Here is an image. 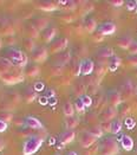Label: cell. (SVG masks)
<instances>
[{
	"label": "cell",
	"mask_w": 137,
	"mask_h": 155,
	"mask_svg": "<svg viewBox=\"0 0 137 155\" xmlns=\"http://www.w3.org/2000/svg\"><path fill=\"white\" fill-rule=\"evenodd\" d=\"M5 58H7L8 61L12 62V64L14 66H26L27 65V56H26L24 52L19 49H15V48H8L6 49L4 52V56Z\"/></svg>",
	"instance_id": "1"
},
{
	"label": "cell",
	"mask_w": 137,
	"mask_h": 155,
	"mask_svg": "<svg viewBox=\"0 0 137 155\" xmlns=\"http://www.w3.org/2000/svg\"><path fill=\"white\" fill-rule=\"evenodd\" d=\"M119 153V144L115 137H104L99 143L100 155H116Z\"/></svg>",
	"instance_id": "2"
},
{
	"label": "cell",
	"mask_w": 137,
	"mask_h": 155,
	"mask_svg": "<svg viewBox=\"0 0 137 155\" xmlns=\"http://www.w3.org/2000/svg\"><path fill=\"white\" fill-rule=\"evenodd\" d=\"M43 143V139L38 135H32L30 137H27L24 146H23V153L24 155H32L37 152L38 149L40 148Z\"/></svg>",
	"instance_id": "3"
},
{
	"label": "cell",
	"mask_w": 137,
	"mask_h": 155,
	"mask_svg": "<svg viewBox=\"0 0 137 155\" xmlns=\"http://www.w3.org/2000/svg\"><path fill=\"white\" fill-rule=\"evenodd\" d=\"M0 79L7 85H14V84H17V83H19L24 79V75L19 70L12 69L11 71H8L6 74L0 75Z\"/></svg>",
	"instance_id": "4"
},
{
	"label": "cell",
	"mask_w": 137,
	"mask_h": 155,
	"mask_svg": "<svg viewBox=\"0 0 137 155\" xmlns=\"http://www.w3.org/2000/svg\"><path fill=\"white\" fill-rule=\"evenodd\" d=\"M119 92H121L123 100H129V98L135 96V94L137 92V87L131 79H125L122 87H121Z\"/></svg>",
	"instance_id": "5"
},
{
	"label": "cell",
	"mask_w": 137,
	"mask_h": 155,
	"mask_svg": "<svg viewBox=\"0 0 137 155\" xmlns=\"http://www.w3.org/2000/svg\"><path fill=\"white\" fill-rule=\"evenodd\" d=\"M67 45H69V39L66 38V37L56 38L51 43L50 51L52 53H60V52L65 51V49L67 48Z\"/></svg>",
	"instance_id": "6"
},
{
	"label": "cell",
	"mask_w": 137,
	"mask_h": 155,
	"mask_svg": "<svg viewBox=\"0 0 137 155\" xmlns=\"http://www.w3.org/2000/svg\"><path fill=\"white\" fill-rule=\"evenodd\" d=\"M106 100H108V103L110 104V107L113 108H117L119 107L122 102H123V98H122V95L118 90H110L106 95Z\"/></svg>",
	"instance_id": "7"
},
{
	"label": "cell",
	"mask_w": 137,
	"mask_h": 155,
	"mask_svg": "<svg viewBox=\"0 0 137 155\" xmlns=\"http://www.w3.org/2000/svg\"><path fill=\"white\" fill-rule=\"evenodd\" d=\"M97 141V139L92 135V134H90L89 131H83L82 134H80V136H79V143H80V146L83 147V148H89V147H91L92 144H95Z\"/></svg>",
	"instance_id": "8"
},
{
	"label": "cell",
	"mask_w": 137,
	"mask_h": 155,
	"mask_svg": "<svg viewBox=\"0 0 137 155\" xmlns=\"http://www.w3.org/2000/svg\"><path fill=\"white\" fill-rule=\"evenodd\" d=\"M31 57L36 63H41L47 58V49L44 46H38L34 49V51L32 52Z\"/></svg>",
	"instance_id": "9"
},
{
	"label": "cell",
	"mask_w": 137,
	"mask_h": 155,
	"mask_svg": "<svg viewBox=\"0 0 137 155\" xmlns=\"http://www.w3.org/2000/svg\"><path fill=\"white\" fill-rule=\"evenodd\" d=\"M117 113H118L117 108L108 107L103 110V113H100L99 118L102 120V122H111L112 120H115V116L117 115Z\"/></svg>",
	"instance_id": "10"
},
{
	"label": "cell",
	"mask_w": 137,
	"mask_h": 155,
	"mask_svg": "<svg viewBox=\"0 0 137 155\" xmlns=\"http://www.w3.org/2000/svg\"><path fill=\"white\" fill-rule=\"evenodd\" d=\"M37 7L41 11H45V12H52V11H56L58 8V1H38L36 2Z\"/></svg>",
	"instance_id": "11"
},
{
	"label": "cell",
	"mask_w": 137,
	"mask_h": 155,
	"mask_svg": "<svg viewBox=\"0 0 137 155\" xmlns=\"http://www.w3.org/2000/svg\"><path fill=\"white\" fill-rule=\"evenodd\" d=\"M57 36V28L54 26H47L43 32H41V38L45 43L53 41Z\"/></svg>",
	"instance_id": "12"
},
{
	"label": "cell",
	"mask_w": 137,
	"mask_h": 155,
	"mask_svg": "<svg viewBox=\"0 0 137 155\" xmlns=\"http://www.w3.org/2000/svg\"><path fill=\"white\" fill-rule=\"evenodd\" d=\"M95 70V64L91 59H83L80 62V74L84 76H89Z\"/></svg>",
	"instance_id": "13"
},
{
	"label": "cell",
	"mask_w": 137,
	"mask_h": 155,
	"mask_svg": "<svg viewBox=\"0 0 137 155\" xmlns=\"http://www.w3.org/2000/svg\"><path fill=\"white\" fill-rule=\"evenodd\" d=\"M97 31L100 32L102 35H104V36H109V35L115 33V31H116V25H115L113 23H111V21H106V23L100 24V25L97 27Z\"/></svg>",
	"instance_id": "14"
},
{
	"label": "cell",
	"mask_w": 137,
	"mask_h": 155,
	"mask_svg": "<svg viewBox=\"0 0 137 155\" xmlns=\"http://www.w3.org/2000/svg\"><path fill=\"white\" fill-rule=\"evenodd\" d=\"M76 137V134L73 130H65L59 135V142L62 144H69L71 143Z\"/></svg>",
	"instance_id": "15"
},
{
	"label": "cell",
	"mask_w": 137,
	"mask_h": 155,
	"mask_svg": "<svg viewBox=\"0 0 137 155\" xmlns=\"http://www.w3.org/2000/svg\"><path fill=\"white\" fill-rule=\"evenodd\" d=\"M83 25H84V31H86L87 33H95L97 31V23L91 17H87L84 19Z\"/></svg>",
	"instance_id": "16"
},
{
	"label": "cell",
	"mask_w": 137,
	"mask_h": 155,
	"mask_svg": "<svg viewBox=\"0 0 137 155\" xmlns=\"http://www.w3.org/2000/svg\"><path fill=\"white\" fill-rule=\"evenodd\" d=\"M32 25L34 26L38 31H44L49 26V20L45 17H36L32 20Z\"/></svg>",
	"instance_id": "17"
},
{
	"label": "cell",
	"mask_w": 137,
	"mask_h": 155,
	"mask_svg": "<svg viewBox=\"0 0 137 155\" xmlns=\"http://www.w3.org/2000/svg\"><path fill=\"white\" fill-rule=\"evenodd\" d=\"M25 126L31 128V129H41L43 128V124L41 122L38 120L37 117L34 116H27L25 118Z\"/></svg>",
	"instance_id": "18"
},
{
	"label": "cell",
	"mask_w": 137,
	"mask_h": 155,
	"mask_svg": "<svg viewBox=\"0 0 137 155\" xmlns=\"http://www.w3.org/2000/svg\"><path fill=\"white\" fill-rule=\"evenodd\" d=\"M24 74L27 77H37L40 74V68L37 64H27L24 70Z\"/></svg>",
	"instance_id": "19"
},
{
	"label": "cell",
	"mask_w": 137,
	"mask_h": 155,
	"mask_svg": "<svg viewBox=\"0 0 137 155\" xmlns=\"http://www.w3.org/2000/svg\"><path fill=\"white\" fill-rule=\"evenodd\" d=\"M70 61H71V52L69 51V50H65V51L58 53L57 59H56V62H57L56 64H59L64 66L65 64H67Z\"/></svg>",
	"instance_id": "20"
},
{
	"label": "cell",
	"mask_w": 137,
	"mask_h": 155,
	"mask_svg": "<svg viewBox=\"0 0 137 155\" xmlns=\"http://www.w3.org/2000/svg\"><path fill=\"white\" fill-rule=\"evenodd\" d=\"M13 66H14V65L12 64L11 61H8V59L5 58V57H0V75L11 71L13 69Z\"/></svg>",
	"instance_id": "21"
},
{
	"label": "cell",
	"mask_w": 137,
	"mask_h": 155,
	"mask_svg": "<svg viewBox=\"0 0 137 155\" xmlns=\"http://www.w3.org/2000/svg\"><path fill=\"white\" fill-rule=\"evenodd\" d=\"M132 41H134V39L131 38L130 36H122V37H119V38L116 40L117 45L121 49H123V50H128L130 48V45H131Z\"/></svg>",
	"instance_id": "22"
},
{
	"label": "cell",
	"mask_w": 137,
	"mask_h": 155,
	"mask_svg": "<svg viewBox=\"0 0 137 155\" xmlns=\"http://www.w3.org/2000/svg\"><path fill=\"white\" fill-rule=\"evenodd\" d=\"M0 23H1V27H0V35L7 37V36H13V27L12 25L7 21V20H2L0 19Z\"/></svg>",
	"instance_id": "23"
},
{
	"label": "cell",
	"mask_w": 137,
	"mask_h": 155,
	"mask_svg": "<svg viewBox=\"0 0 137 155\" xmlns=\"http://www.w3.org/2000/svg\"><path fill=\"white\" fill-rule=\"evenodd\" d=\"M112 56H113V50H112L111 48H109V46H106V48H102L99 51L97 52V57L99 58V59H109V58H111Z\"/></svg>",
	"instance_id": "24"
},
{
	"label": "cell",
	"mask_w": 137,
	"mask_h": 155,
	"mask_svg": "<svg viewBox=\"0 0 137 155\" xmlns=\"http://www.w3.org/2000/svg\"><path fill=\"white\" fill-rule=\"evenodd\" d=\"M121 65V58L117 57L116 54H113L111 58H109L108 61V66H109V70L110 71H116Z\"/></svg>",
	"instance_id": "25"
},
{
	"label": "cell",
	"mask_w": 137,
	"mask_h": 155,
	"mask_svg": "<svg viewBox=\"0 0 137 155\" xmlns=\"http://www.w3.org/2000/svg\"><path fill=\"white\" fill-rule=\"evenodd\" d=\"M121 144H122V147L124 148L125 150H128V152L134 148V141H132V139H131L129 135H123V136H122V139H121Z\"/></svg>",
	"instance_id": "26"
},
{
	"label": "cell",
	"mask_w": 137,
	"mask_h": 155,
	"mask_svg": "<svg viewBox=\"0 0 137 155\" xmlns=\"http://www.w3.org/2000/svg\"><path fill=\"white\" fill-rule=\"evenodd\" d=\"M23 96H24V100H25L26 103H32V102L37 98L36 91L32 90V89H26V90L24 91V94H23Z\"/></svg>",
	"instance_id": "27"
},
{
	"label": "cell",
	"mask_w": 137,
	"mask_h": 155,
	"mask_svg": "<svg viewBox=\"0 0 137 155\" xmlns=\"http://www.w3.org/2000/svg\"><path fill=\"white\" fill-rule=\"evenodd\" d=\"M78 123H79L78 122V118L75 116H70L65 118V126H66L67 130H72L73 128H76L78 126Z\"/></svg>",
	"instance_id": "28"
},
{
	"label": "cell",
	"mask_w": 137,
	"mask_h": 155,
	"mask_svg": "<svg viewBox=\"0 0 137 155\" xmlns=\"http://www.w3.org/2000/svg\"><path fill=\"white\" fill-rule=\"evenodd\" d=\"M63 111L65 114L66 117H70V116H73L75 114V105L70 102H65L64 105H63Z\"/></svg>",
	"instance_id": "29"
},
{
	"label": "cell",
	"mask_w": 137,
	"mask_h": 155,
	"mask_svg": "<svg viewBox=\"0 0 137 155\" xmlns=\"http://www.w3.org/2000/svg\"><path fill=\"white\" fill-rule=\"evenodd\" d=\"M58 5L62 6L66 11H73L77 8V2L76 1H58Z\"/></svg>",
	"instance_id": "30"
},
{
	"label": "cell",
	"mask_w": 137,
	"mask_h": 155,
	"mask_svg": "<svg viewBox=\"0 0 137 155\" xmlns=\"http://www.w3.org/2000/svg\"><path fill=\"white\" fill-rule=\"evenodd\" d=\"M23 46L25 48L27 51L33 52L34 51V49H36V43H34V40H33V39L26 37V38L23 39Z\"/></svg>",
	"instance_id": "31"
},
{
	"label": "cell",
	"mask_w": 137,
	"mask_h": 155,
	"mask_svg": "<svg viewBox=\"0 0 137 155\" xmlns=\"http://www.w3.org/2000/svg\"><path fill=\"white\" fill-rule=\"evenodd\" d=\"M26 33H27L28 38H31V39L37 38L38 36H39V31H38L37 28L32 25V24L26 26Z\"/></svg>",
	"instance_id": "32"
},
{
	"label": "cell",
	"mask_w": 137,
	"mask_h": 155,
	"mask_svg": "<svg viewBox=\"0 0 137 155\" xmlns=\"http://www.w3.org/2000/svg\"><path fill=\"white\" fill-rule=\"evenodd\" d=\"M13 118H14V117H13V114L10 110H1V111H0V120L5 121L6 123H7V122H12Z\"/></svg>",
	"instance_id": "33"
},
{
	"label": "cell",
	"mask_w": 137,
	"mask_h": 155,
	"mask_svg": "<svg viewBox=\"0 0 137 155\" xmlns=\"http://www.w3.org/2000/svg\"><path fill=\"white\" fill-rule=\"evenodd\" d=\"M122 129V122L119 120H112L111 121V131L112 134H118Z\"/></svg>",
	"instance_id": "34"
},
{
	"label": "cell",
	"mask_w": 137,
	"mask_h": 155,
	"mask_svg": "<svg viewBox=\"0 0 137 155\" xmlns=\"http://www.w3.org/2000/svg\"><path fill=\"white\" fill-rule=\"evenodd\" d=\"M70 71H71V74H72L73 76H79V75H82V74H80V62L73 61L71 68H70Z\"/></svg>",
	"instance_id": "35"
},
{
	"label": "cell",
	"mask_w": 137,
	"mask_h": 155,
	"mask_svg": "<svg viewBox=\"0 0 137 155\" xmlns=\"http://www.w3.org/2000/svg\"><path fill=\"white\" fill-rule=\"evenodd\" d=\"M130 110H131V107H130V104L129 103H122L119 105V108H118V113H119V115H122V116H126L129 113H130Z\"/></svg>",
	"instance_id": "36"
},
{
	"label": "cell",
	"mask_w": 137,
	"mask_h": 155,
	"mask_svg": "<svg viewBox=\"0 0 137 155\" xmlns=\"http://www.w3.org/2000/svg\"><path fill=\"white\" fill-rule=\"evenodd\" d=\"M89 133L90 134H92L96 139H99V137H102L103 136V130L100 129V127L99 126H93V127H91L90 129H89Z\"/></svg>",
	"instance_id": "37"
},
{
	"label": "cell",
	"mask_w": 137,
	"mask_h": 155,
	"mask_svg": "<svg viewBox=\"0 0 137 155\" xmlns=\"http://www.w3.org/2000/svg\"><path fill=\"white\" fill-rule=\"evenodd\" d=\"M85 105H84V103L82 102V100L80 98H77L75 101V110L77 111V113H84V110H85Z\"/></svg>",
	"instance_id": "38"
},
{
	"label": "cell",
	"mask_w": 137,
	"mask_h": 155,
	"mask_svg": "<svg viewBox=\"0 0 137 155\" xmlns=\"http://www.w3.org/2000/svg\"><path fill=\"white\" fill-rule=\"evenodd\" d=\"M51 72L54 76H60V75H63V65L54 64L51 68Z\"/></svg>",
	"instance_id": "39"
},
{
	"label": "cell",
	"mask_w": 137,
	"mask_h": 155,
	"mask_svg": "<svg viewBox=\"0 0 137 155\" xmlns=\"http://www.w3.org/2000/svg\"><path fill=\"white\" fill-rule=\"evenodd\" d=\"M8 100H10V102L13 104L19 103V101H20V95H19L18 92H15V91L10 92V95H8Z\"/></svg>",
	"instance_id": "40"
},
{
	"label": "cell",
	"mask_w": 137,
	"mask_h": 155,
	"mask_svg": "<svg viewBox=\"0 0 137 155\" xmlns=\"http://www.w3.org/2000/svg\"><path fill=\"white\" fill-rule=\"evenodd\" d=\"M104 39H105V36L102 35L98 31H96L95 33H92V40H93L95 43H100V41H103Z\"/></svg>",
	"instance_id": "41"
},
{
	"label": "cell",
	"mask_w": 137,
	"mask_h": 155,
	"mask_svg": "<svg viewBox=\"0 0 137 155\" xmlns=\"http://www.w3.org/2000/svg\"><path fill=\"white\" fill-rule=\"evenodd\" d=\"M60 19H62L64 23H72L75 20V17H73L72 13H65V14H62Z\"/></svg>",
	"instance_id": "42"
},
{
	"label": "cell",
	"mask_w": 137,
	"mask_h": 155,
	"mask_svg": "<svg viewBox=\"0 0 137 155\" xmlns=\"http://www.w3.org/2000/svg\"><path fill=\"white\" fill-rule=\"evenodd\" d=\"M100 129L103 133H110L111 131V122H102L99 124Z\"/></svg>",
	"instance_id": "43"
},
{
	"label": "cell",
	"mask_w": 137,
	"mask_h": 155,
	"mask_svg": "<svg viewBox=\"0 0 137 155\" xmlns=\"http://www.w3.org/2000/svg\"><path fill=\"white\" fill-rule=\"evenodd\" d=\"M80 100H82V102L84 103L85 107H90V105L92 104V98H91L89 95H82V96H80Z\"/></svg>",
	"instance_id": "44"
},
{
	"label": "cell",
	"mask_w": 137,
	"mask_h": 155,
	"mask_svg": "<svg viewBox=\"0 0 137 155\" xmlns=\"http://www.w3.org/2000/svg\"><path fill=\"white\" fill-rule=\"evenodd\" d=\"M135 124H136V122H135L134 118H131V117H125V126H126V128L132 129V128L135 127Z\"/></svg>",
	"instance_id": "45"
},
{
	"label": "cell",
	"mask_w": 137,
	"mask_h": 155,
	"mask_svg": "<svg viewBox=\"0 0 137 155\" xmlns=\"http://www.w3.org/2000/svg\"><path fill=\"white\" fill-rule=\"evenodd\" d=\"M126 62L131 65V66H135V68H137V54L129 56V57L126 58Z\"/></svg>",
	"instance_id": "46"
},
{
	"label": "cell",
	"mask_w": 137,
	"mask_h": 155,
	"mask_svg": "<svg viewBox=\"0 0 137 155\" xmlns=\"http://www.w3.org/2000/svg\"><path fill=\"white\" fill-rule=\"evenodd\" d=\"M128 51L129 53L132 56V54H137V41L136 40H134L132 43H131V45H130V48L128 49Z\"/></svg>",
	"instance_id": "47"
},
{
	"label": "cell",
	"mask_w": 137,
	"mask_h": 155,
	"mask_svg": "<svg viewBox=\"0 0 137 155\" xmlns=\"http://www.w3.org/2000/svg\"><path fill=\"white\" fill-rule=\"evenodd\" d=\"M126 8L129 11H132V10H136L137 8V1H134V0H130V1H126Z\"/></svg>",
	"instance_id": "48"
},
{
	"label": "cell",
	"mask_w": 137,
	"mask_h": 155,
	"mask_svg": "<svg viewBox=\"0 0 137 155\" xmlns=\"http://www.w3.org/2000/svg\"><path fill=\"white\" fill-rule=\"evenodd\" d=\"M4 41H5V44H7V45H11V46H12L13 44L15 43V38H14L13 36H7V37H5Z\"/></svg>",
	"instance_id": "49"
},
{
	"label": "cell",
	"mask_w": 137,
	"mask_h": 155,
	"mask_svg": "<svg viewBox=\"0 0 137 155\" xmlns=\"http://www.w3.org/2000/svg\"><path fill=\"white\" fill-rule=\"evenodd\" d=\"M109 4H111L115 7H119V6L124 5V1L123 0H111V1H109Z\"/></svg>",
	"instance_id": "50"
},
{
	"label": "cell",
	"mask_w": 137,
	"mask_h": 155,
	"mask_svg": "<svg viewBox=\"0 0 137 155\" xmlns=\"http://www.w3.org/2000/svg\"><path fill=\"white\" fill-rule=\"evenodd\" d=\"M13 121H14V124L18 127L25 126V120H23V118H13Z\"/></svg>",
	"instance_id": "51"
},
{
	"label": "cell",
	"mask_w": 137,
	"mask_h": 155,
	"mask_svg": "<svg viewBox=\"0 0 137 155\" xmlns=\"http://www.w3.org/2000/svg\"><path fill=\"white\" fill-rule=\"evenodd\" d=\"M6 129H7V123L5 121L0 120V133H4Z\"/></svg>",
	"instance_id": "52"
},
{
	"label": "cell",
	"mask_w": 137,
	"mask_h": 155,
	"mask_svg": "<svg viewBox=\"0 0 137 155\" xmlns=\"http://www.w3.org/2000/svg\"><path fill=\"white\" fill-rule=\"evenodd\" d=\"M43 88H44V84H43V83H41V82H37V83H36V85H34V89H36V90H43Z\"/></svg>",
	"instance_id": "53"
},
{
	"label": "cell",
	"mask_w": 137,
	"mask_h": 155,
	"mask_svg": "<svg viewBox=\"0 0 137 155\" xmlns=\"http://www.w3.org/2000/svg\"><path fill=\"white\" fill-rule=\"evenodd\" d=\"M56 102H57L56 97H51V98H49V104H56Z\"/></svg>",
	"instance_id": "54"
},
{
	"label": "cell",
	"mask_w": 137,
	"mask_h": 155,
	"mask_svg": "<svg viewBox=\"0 0 137 155\" xmlns=\"http://www.w3.org/2000/svg\"><path fill=\"white\" fill-rule=\"evenodd\" d=\"M4 146H5V143H4V140H1V139H0V152L4 149Z\"/></svg>",
	"instance_id": "55"
},
{
	"label": "cell",
	"mask_w": 137,
	"mask_h": 155,
	"mask_svg": "<svg viewBox=\"0 0 137 155\" xmlns=\"http://www.w3.org/2000/svg\"><path fill=\"white\" fill-rule=\"evenodd\" d=\"M67 155H78V154H77L76 152H70V153H69Z\"/></svg>",
	"instance_id": "56"
},
{
	"label": "cell",
	"mask_w": 137,
	"mask_h": 155,
	"mask_svg": "<svg viewBox=\"0 0 137 155\" xmlns=\"http://www.w3.org/2000/svg\"><path fill=\"white\" fill-rule=\"evenodd\" d=\"M2 43H4V41H2V39L0 38V50H1V48H2Z\"/></svg>",
	"instance_id": "57"
},
{
	"label": "cell",
	"mask_w": 137,
	"mask_h": 155,
	"mask_svg": "<svg viewBox=\"0 0 137 155\" xmlns=\"http://www.w3.org/2000/svg\"><path fill=\"white\" fill-rule=\"evenodd\" d=\"M135 74H136V76H137V68L135 69Z\"/></svg>",
	"instance_id": "58"
},
{
	"label": "cell",
	"mask_w": 137,
	"mask_h": 155,
	"mask_svg": "<svg viewBox=\"0 0 137 155\" xmlns=\"http://www.w3.org/2000/svg\"><path fill=\"white\" fill-rule=\"evenodd\" d=\"M54 155H60V154H54Z\"/></svg>",
	"instance_id": "59"
},
{
	"label": "cell",
	"mask_w": 137,
	"mask_h": 155,
	"mask_svg": "<svg viewBox=\"0 0 137 155\" xmlns=\"http://www.w3.org/2000/svg\"><path fill=\"white\" fill-rule=\"evenodd\" d=\"M136 153H137V147H136Z\"/></svg>",
	"instance_id": "60"
}]
</instances>
